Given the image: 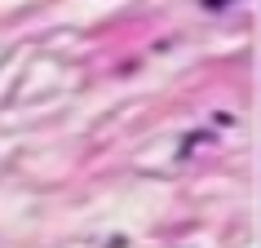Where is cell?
Listing matches in <instances>:
<instances>
[]
</instances>
